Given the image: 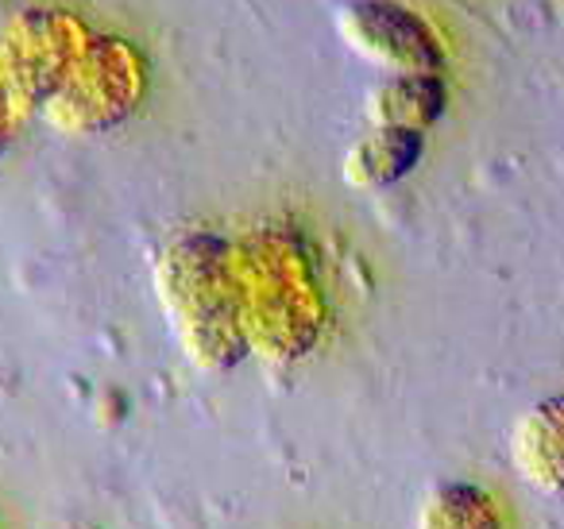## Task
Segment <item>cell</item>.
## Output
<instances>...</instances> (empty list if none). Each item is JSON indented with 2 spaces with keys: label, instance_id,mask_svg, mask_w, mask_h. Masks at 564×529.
<instances>
[{
  "label": "cell",
  "instance_id": "cell-7",
  "mask_svg": "<svg viewBox=\"0 0 564 529\" xmlns=\"http://www.w3.org/2000/svg\"><path fill=\"white\" fill-rule=\"evenodd\" d=\"M425 155V132H406V128H371L368 136L345 151L340 174L352 190H391L402 179L414 174V166Z\"/></svg>",
  "mask_w": 564,
  "mask_h": 529
},
{
  "label": "cell",
  "instance_id": "cell-10",
  "mask_svg": "<svg viewBox=\"0 0 564 529\" xmlns=\"http://www.w3.org/2000/svg\"><path fill=\"white\" fill-rule=\"evenodd\" d=\"M12 128H17V117H12V112H9V105L0 101V155H4V148H9Z\"/></svg>",
  "mask_w": 564,
  "mask_h": 529
},
{
  "label": "cell",
  "instance_id": "cell-3",
  "mask_svg": "<svg viewBox=\"0 0 564 529\" xmlns=\"http://www.w3.org/2000/svg\"><path fill=\"white\" fill-rule=\"evenodd\" d=\"M148 94V63L140 47L120 35H89L43 117L70 136H94L124 125Z\"/></svg>",
  "mask_w": 564,
  "mask_h": 529
},
{
  "label": "cell",
  "instance_id": "cell-9",
  "mask_svg": "<svg viewBox=\"0 0 564 529\" xmlns=\"http://www.w3.org/2000/svg\"><path fill=\"white\" fill-rule=\"evenodd\" d=\"M417 529H502V514L479 483L445 479L425 490Z\"/></svg>",
  "mask_w": 564,
  "mask_h": 529
},
{
  "label": "cell",
  "instance_id": "cell-1",
  "mask_svg": "<svg viewBox=\"0 0 564 529\" xmlns=\"http://www.w3.org/2000/svg\"><path fill=\"white\" fill-rule=\"evenodd\" d=\"M240 282V313L248 352L291 364L317 344L325 325V298L314 259L291 233H256L232 244Z\"/></svg>",
  "mask_w": 564,
  "mask_h": 529
},
{
  "label": "cell",
  "instance_id": "cell-4",
  "mask_svg": "<svg viewBox=\"0 0 564 529\" xmlns=\"http://www.w3.org/2000/svg\"><path fill=\"white\" fill-rule=\"evenodd\" d=\"M86 43V24L63 9H28L0 32V101L17 125L47 109Z\"/></svg>",
  "mask_w": 564,
  "mask_h": 529
},
{
  "label": "cell",
  "instance_id": "cell-2",
  "mask_svg": "<svg viewBox=\"0 0 564 529\" xmlns=\"http://www.w3.org/2000/svg\"><path fill=\"white\" fill-rule=\"evenodd\" d=\"M155 287L186 356L209 371H228L248 356L232 244L213 233L178 236L159 256Z\"/></svg>",
  "mask_w": 564,
  "mask_h": 529
},
{
  "label": "cell",
  "instance_id": "cell-6",
  "mask_svg": "<svg viewBox=\"0 0 564 529\" xmlns=\"http://www.w3.org/2000/svg\"><path fill=\"white\" fill-rule=\"evenodd\" d=\"M510 456L525 483L564 498V395L541 398L518 418L510 433Z\"/></svg>",
  "mask_w": 564,
  "mask_h": 529
},
{
  "label": "cell",
  "instance_id": "cell-8",
  "mask_svg": "<svg viewBox=\"0 0 564 529\" xmlns=\"http://www.w3.org/2000/svg\"><path fill=\"white\" fill-rule=\"evenodd\" d=\"M448 89L441 74H399L371 89L368 120L371 128H406V132H430L445 117Z\"/></svg>",
  "mask_w": 564,
  "mask_h": 529
},
{
  "label": "cell",
  "instance_id": "cell-5",
  "mask_svg": "<svg viewBox=\"0 0 564 529\" xmlns=\"http://www.w3.org/2000/svg\"><path fill=\"white\" fill-rule=\"evenodd\" d=\"M337 28L348 47L379 66L387 78L445 71V43L437 28L399 0H352L340 12Z\"/></svg>",
  "mask_w": 564,
  "mask_h": 529
}]
</instances>
